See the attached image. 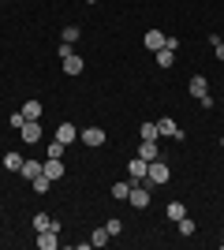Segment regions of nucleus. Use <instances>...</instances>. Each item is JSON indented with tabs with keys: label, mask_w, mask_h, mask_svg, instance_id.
I'll return each mask as SVG.
<instances>
[{
	"label": "nucleus",
	"mask_w": 224,
	"mask_h": 250,
	"mask_svg": "<svg viewBox=\"0 0 224 250\" xmlns=\"http://www.w3.org/2000/svg\"><path fill=\"white\" fill-rule=\"evenodd\" d=\"M168 176H172V172H168V165H164L161 157H157V161H149V172H146V183H149V187H161V183H168Z\"/></svg>",
	"instance_id": "1"
},
{
	"label": "nucleus",
	"mask_w": 224,
	"mask_h": 250,
	"mask_svg": "<svg viewBox=\"0 0 224 250\" xmlns=\"http://www.w3.org/2000/svg\"><path fill=\"white\" fill-rule=\"evenodd\" d=\"M82 146H90V149H97V146H105V131L101 127H82Z\"/></svg>",
	"instance_id": "2"
},
{
	"label": "nucleus",
	"mask_w": 224,
	"mask_h": 250,
	"mask_svg": "<svg viewBox=\"0 0 224 250\" xmlns=\"http://www.w3.org/2000/svg\"><path fill=\"white\" fill-rule=\"evenodd\" d=\"M146 172H149V161H142V157H135L127 165V176H131V183H146Z\"/></svg>",
	"instance_id": "3"
},
{
	"label": "nucleus",
	"mask_w": 224,
	"mask_h": 250,
	"mask_svg": "<svg viewBox=\"0 0 224 250\" xmlns=\"http://www.w3.org/2000/svg\"><path fill=\"white\" fill-rule=\"evenodd\" d=\"M41 176H49V179H64V161H60V157H45Z\"/></svg>",
	"instance_id": "4"
},
{
	"label": "nucleus",
	"mask_w": 224,
	"mask_h": 250,
	"mask_svg": "<svg viewBox=\"0 0 224 250\" xmlns=\"http://www.w3.org/2000/svg\"><path fill=\"white\" fill-rule=\"evenodd\" d=\"M75 138H79V127H75L71 120H64V124L56 127V142H64V146H71Z\"/></svg>",
	"instance_id": "5"
},
{
	"label": "nucleus",
	"mask_w": 224,
	"mask_h": 250,
	"mask_svg": "<svg viewBox=\"0 0 224 250\" xmlns=\"http://www.w3.org/2000/svg\"><path fill=\"white\" fill-rule=\"evenodd\" d=\"M157 131H161V135H168V138H176V142L187 138V135H183V127L176 124V120H157Z\"/></svg>",
	"instance_id": "6"
},
{
	"label": "nucleus",
	"mask_w": 224,
	"mask_h": 250,
	"mask_svg": "<svg viewBox=\"0 0 224 250\" xmlns=\"http://www.w3.org/2000/svg\"><path fill=\"white\" fill-rule=\"evenodd\" d=\"M127 202H131L135 209H146V206H149V190L142 187V183H135V187H131V194H127Z\"/></svg>",
	"instance_id": "7"
},
{
	"label": "nucleus",
	"mask_w": 224,
	"mask_h": 250,
	"mask_svg": "<svg viewBox=\"0 0 224 250\" xmlns=\"http://www.w3.org/2000/svg\"><path fill=\"white\" fill-rule=\"evenodd\" d=\"M19 135H22V142H38V138H41V124H38V120H26V124L19 127Z\"/></svg>",
	"instance_id": "8"
},
{
	"label": "nucleus",
	"mask_w": 224,
	"mask_h": 250,
	"mask_svg": "<svg viewBox=\"0 0 224 250\" xmlns=\"http://www.w3.org/2000/svg\"><path fill=\"white\" fill-rule=\"evenodd\" d=\"M56 235H60V231H53V228H49V231H38V247H41V250H56V247H60Z\"/></svg>",
	"instance_id": "9"
},
{
	"label": "nucleus",
	"mask_w": 224,
	"mask_h": 250,
	"mask_svg": "<svg viewBox=\"0 0 224 250\" xmlns=\"http://www.w3.org/2000/svg\"><path fill=\"white\" fill-rule=\"evenodd\" d=\"M187 90H191V97H202V94H209V79H205V75H194Z\"/></svg>",
	"instance_id": "10"
},
{
	"label": "nucleus",
	"mask_w": 224,
	"mask_h": 250,
	"mask_svg": "<svg viewBox=\"0 0 224 250\" xmlns=\"http://www.w3.org/2000/svg\"><path fill=\"white\" fill-rule=\"evenodd\" d=\"M22 161H26V157H22L19 149H8V153H4V168H8V172H19Z\"/></svg>",
	"instance_id": "11"
},
{
	"label": "nucleus",
	"mask_w": 224,
	"mask_h": 250,
	"mask_svg": "<svg viewBox=\"0 0 224 250\" xmlns=\"http://www.w3.org/2000/svg\"><path fill=\"white\" fill-rule=\"evenodd\" d=\"M164 217H168L172 224H176V220H183V217H187V206H183V202H168V206H164Z\"/></svg>",
	"instance_id": "12"
},
{
	"label": "nucleus",
	"mask_w": 224,
	"mask_h": 250,
	"mask_svg": "<svg viewBox=\"0 0 224 250\" xmlns=\"http://www.w3.org/2000/svg\"><path fill=\"white\" fill-rule=\"evenodd\" d=\"M139 157H142V161H157V157H161L157 142H149V138H142V146H139Z\"/></svg>",
	"instance_id": "13"
},
{
	"label": "nucleus",
	"mask_w": 224,
	"mask_h": 250,
	"mask_svg": "<svg viewBox=\"0 0 224 250\" xmlns=\"http://www.w3.org/2000/svg\"><path fill=\"white\" fill-rule=\"evenodd\" d=\"M131 187H135V183H131V179H116V183H112V198H120V202H127Z\"/></svg>",
	"instance_id": "14"
},
{
	"label": "nucleus",
	"mask_w": 224,
	"mask_h": 250,
	"mask_svg": "<svg viewBox=\"0 0 224 250\" xmlns=\"http://www.w3.org/2000/svg\"><path fill=\"white\" fill-rule=\"evenodd\" d=\"M164 38H168V34H161V30H146V49H164Z\"/></svg>",
	"instance_id": "15"
},
{
	"label": "nucleus",
	"mask_w": 224,
	"mask_h": 250,
	"mask_svg": "<svg viewBox=\"0 0 224 250\" xmlns=\"http://www.w3.org/2000/svg\"><path fill=\"white\" fill-rule=\"evenodd\" d=\"M153 60H157V67H172V63H176V49H168V45H164V49H157V56H153Z\"/></svg>",
	"instance_id": "16"
},
{
	"label": "nucleus",
	"mask_w": 224,
	"mask_h": 250,
	"mask_svg": "<svg viewBox=\"0 0 224 250\" xmlns=\"http://www.w3.org/2000/svg\"><path fill=\"white\" fill-rule=\"evenodd\" d=\"M64 71L67 75H82V56H75V52H71V56H64Z\"/></svg>",
	"instance_id": "17"
},
{
	"label": "nucleus",
	"mask_w": 224,
	"mask_h": 250,
	"mask_svg": "<svg viewBox=\"0 0 224 250\" xmlns=\"http://www.w3.org/2000/svg\"><path fill=\"white\" fill-rule=\"evenodd\" d=\"M108 239H112V235H108V228L101 224V228H94V235H90V247H105Z\"/></svg>",
	"instance_id": "18"
},
{
	"label": "nucleus",
	"mask_w": 224,
	"mask_h": 250,
	"mask_svg": "<svg viewBox=\"0 0 224 250\" xmlns=\"http://www.w3.org/2000/svg\"><path fill=\"white\" fill-rule=\"evenodd\" d=\"M19 172H22L26 179H38V176H41V165H38V161H22V168H19Z\"/></svg>",
	"instance_id": "19"
},
{
	"label": "nucleus",
	"mask_w": 224,
	"mask_h": 250,
	"mask_svg": "<svg viewBox=\"0 0 224 250\" xmlns=\"http://www.w3.org/2000/svg\"><path fill=\"white\" fill-rule=\"evenodd\" d=\"M22 116H26V120H38V116H41V101H26L22 104Z\"/></svg>",
	"instance_id": "20"
},
{
	"label": "nucleus",
	"mask_w": 224,
	"mask_h": 250,
	"mask_svg": "<svg viewBox=\"0 0 224 250\" xmlns=\"http://www.w3.org/2000/svg\"><path fill=\"white\" fill-rule=\"evenodd\" d=\"M53 228V217H49V213H38V217H34V231H49Z\"/></svg>",
	"instance_id": "21"
},
{
	"label": "nucleus",
	"mask_w": 224,
	"mask_h": 250,
	"mask_svg": "<svg viewBox=\"0 0 224 250\" xmlns=\"http://www.w3.org/2000/svg\"><path fill=\"white\" fill-rule=\"evenodd\" d=\"M79 38H82V30H79V26H64V34H60V42H67V45H75Z\"/></svg>",
	"instance_id": "22"
},
{
	"label": "nucleus",
	"mask_w": 224,
	"mask_h": 250,
	"mask_svg": "<svg viewBox=\"0 0 224 250\" xmlns=\"http://www.w3.org/2000/svg\"><path fill=\"white\" fill-rule=\"evenodd\" d=\"M176 228H180V235H194V220L183 217V220H176Z\"/></svg>",
	"instance_id": "23"
},
{
	"label": "nucleus",
	"mask_w": 224,
	"mask_h": 250,
	"mask_svg": "<svg viewBox=\"0 0 224 250\" xmlns=\"http://www.w3.org/2000/svg\"><path fill=\"white\" fill-rule=\"evenodd\" d=\"M209 42H213V52H217V60H224V38H221V34H209Z\"/></svg>",
	"instance_id": "24"
},
{
	"label": "nucleus",
	"mask_w": 224,
	"mask_h": 250,
	"mask_svg": "<svg viewBox=\"0 0 224 250\" xmlns=\"http://www.w3.org/2000/svg\"><path fill=\"white\" fill-rule=\"evenodd\" d=\"M49 187H53V179H49V176H38V179H34V190H38V194H45Z\"/></svg>",
	"instance_id": "25"
},
{
	"label": "nucleus",
	"mask_w": 224,
	"mask_h": 250,
	"mask_svg": "<svg viewBox=\"0 0 224 250\" xmlns=\"http://www.w3.org/2000/svg\"><path fill=\"white\" fill-rule=\"evenodd\" d=\"M157 135H161V131H157V124H142V138H149V142H157Z\"/></svg>",
	"instance_id": "26"
},
{
	"label": "nucleus",
	"mask_w": 224,
	"mask_h": 250,
	"mask_svg": "<svg viewBox=\"0 0 224 250\" xmlns=\"http://www.w3.org/2000/svg\"><path fill=\"white\" fill-rule=\"evenodd\" d=\"M64 142H49V149H45V153H49V157H64Z\"/></svg>",
	"instance_id": "27"
},
{
	"label": "nucleus",
	"mask_w": 224,
	"mask_h": 250,
	"mask_svg": "<svg viewBox=\"0 0 224 250\" xmlns=\"http://www.w3.org/2000/svg\"><path fill=\"white\" fill-rule=\"evenodd\" d=\"M105 228H108V235H120V231H123V220H116V217H112V220L105 224Z\"/></svg>",
	"instance_id": "28"
},
{
	"label": "nucleus",
	"mask_w": 224,
	"mask_h": 250,
	"mask_svg": "<svg viewBox=\"0 0 224 250\" xmlns=\"http://www.w3.org/2000/svg\"><path fill=\"white\" fill-rule=\"evenodd\" d=\"M8 124H11V127H15V131H19V127H22V124H26V116H22V112H15V116H11V120H8Z\"/></svg>",
	"instance_id": "29"
},
{
	"label": "nucleus",
	"mask_w": 224,
	"mask_h": 250,
	"mask_svg": "<svg viewBox=\"0 0 224 250\" xmlns=\"http://www.w3.org/2000/svg\"><path fill=\"white\" fill-rule=\"evenodd\" d=\"M221 149H224V135H221Z\"/></svg>",
	"instance_id": "30"
},
{
	"label": "nucleus",
	"mask_w": 224,
	"mask_h": 250,
	"mask_svg": "<svg viewBox=\"0 0 224 250\" xmlns=\"http://www.w3.org/2000/svg\"><path fill=\"white\" fill-rule=\"evenodd\" d=\"M86 4H97V0H86Z\"/></svg>",
	"instance_id": "31"
},
{
	"label": "nucleus",
	"mask_w": 224,
	"mask_h": 250,
	"mask_svg": "<svg viewBox=\"0 0 224 250\" xmlns=\"http://www.w3.org/2000/svg\"><path fill=\"white\" fill-rule=\"evenodd\" d=\"M221 247H224V239H221Z\"/></svg>",
	"instance_id": "32"
}]
</instances>
